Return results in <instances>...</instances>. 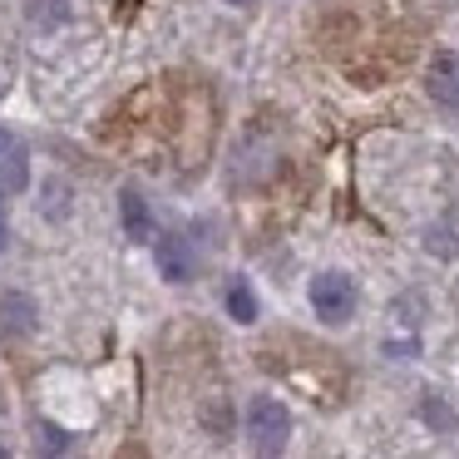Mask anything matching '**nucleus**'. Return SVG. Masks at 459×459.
<instances>
[{
  "mask_svg": "<svg viewBox=\"0 0 459 459\" xmlns=\"http://www.w3.org/2000/svg\"><path fill=\"white\" fill-rule=\"evenodd\" d=\"M247 435H252V445H257L262 455L287 449V435H291L287 405H281V400H272V395H252L247 400Z\"/></svg>",
  "mask_w": 459,
  "mask_h": 459,
  "instance_id": "nucleus-1",
  "label": "nucleus"
},
{
  "mask_svg": "<svg viewBox=\"0 0 459 459\" xmlns=\"http://www.w3.org/2000/svg\"><path fill=\"white\" fill-rule=\"evenodd\" d=\"M311 311L326 326L351 321V311H356V281L346 272H321V277H311Z\"/></svg>",
  "mask_w": 459,
  "mask_h": 459,
  "instance_id": "nucleus-2",
  "label": "nucleus"
},
{
  "mask_svg": "<svg viewBox=\"0 0 459 459\" xmlns=\"http://www.w3.org/2000/svg\"><path fill=\"white\" fill-rule=\"evenodd\" d=\"M193 272H198V252H193V242L178 238V232L159 238V277H169L173 287H183V281H193Z\"/></svg>",
  "mask_w": 459,
  "mask_h": 459,
  "instance_id": "nucleus-3",
  "label": "nucleus"
},
{
  "mask_svg": "<svg viewBox=\"0 0 459 459\" xmlns=\"http://www.w3.org/2000/svg\"><path fill=\"white\" fill-rule=\"evenodd\" d=\"M429 100L445 104V109H459V55L445 50L435 55V65H429Z\"/></svg>",
  "mask_w": 459,
  "mask_h": 459,
  "instance_id": "nucleus-4",
  "label": "nucleus"
},
{
  "mask_svg": "<svg viewBox=\"0 0 459 459\" xmlns=\"http://www.w3.org/2000/svg\"><path fill=\"white\" fill-rule=\"evenodd\" d=\"M119 212H124V238L129 242H153V212L134 188L119 193Z\"/></svg>",
  "mask_w": 459,
  "mask_h": 459,
  "instance_id": "nucleus-5",
  "label": "nucleus"
},
{
  "mask_svg": "<svg viewBox=\"0 0 459 459\" xmlns=\"http://www.w3.org/2000/svg\"><path fill=\"white\" fill-rule=\"evenodd\" d=\"M228 311H232V321H242V326H252V321H257V297H252V287L242 277L228 287Z\"/></svg>",
  "mask_w": 459,
  "mask_h": 459,
  "instance_id": "nucleus-6",
  "label": "nucleus"
},
{
  "mask_svg": "<svg viewBox=\"0 0 459 459\" xmlns=\"http://www.w3.org/2000/svg\"><path fill=\"white\" fill-rule=\"evenodd\" d=\"M0 316H5V326H11V331H25L30 301H25V297H5V301H0Z\"/></svg>",
  "mask_w": 459,
  "mask_h": 459,
  "instance_id": "nucleus-7",
  "label": "nucleus"
},
{
  "mask_svg": "<svg viewBox=\"0 0 459 459\" xmlns=\"http://www.w3.org/2000/svg\"><path fill=\"white\" fill-rule=\"evenodd\" d=\"M5 242H11V198L0 188V252H5Z\"/></svg>",
  "mask_w": 459,
  "mask_h": 459,
  "instance_id": "nucleus-8",
  "label": "nucleus"
},
{
  "mask_svg": "<svg viewBox=\"0 0 459 459\" xmlns=\"http://www.w3.org/2000/svg\"><path fill=\"white\" fill-rule=\"evenodd\" d=\"M5 153H15V139L5 129H0V159H5Z\"/></svg>",
  "mask_w": 459,
  "mask_h": 459,
  "instance_id": "nucleus-9",
  "label": "nucleus"
},
{
  "mask_svg": "<svg viewBox=\"0 0 459 459\" xmlns=\"http://www.w3.org/2000/svg\"><path fill=\"white\" fill-rule=\"evenodd\" d=\"M232 5H242V0H232Z\"/></svg>",
  "mask_w": 459,
  "mask_h": 459,
  "instance_id": "nucleus-10",
  "label": "nucleus"
}]
</instances>
